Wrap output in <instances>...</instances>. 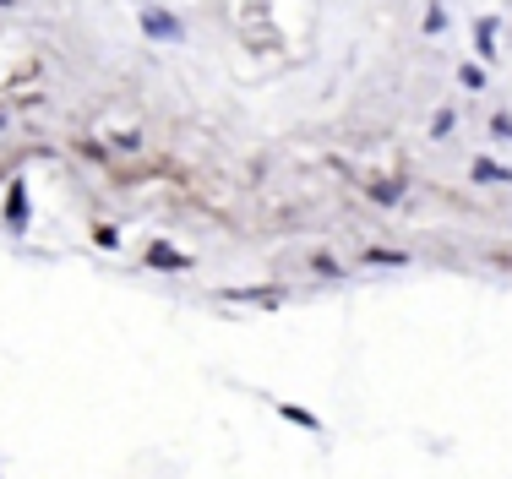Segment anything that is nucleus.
<instances>
[{"instance_id": "7ed1b4c3", "label": "nucleus", "mask_w": 512, "mask_h": 479, "mask_svg": "<svg viewBox=\"0 0 512 479\" xmlns=\"http://www.w3.org/2000/svg\"><path fill=\"white\" fill-rule=\"evenodd\" d=\"M474 180L496 186V180H507V169H502V164H491V158H474Z\"/></svg>"}, {"instance_id": "423d86ee", "label": "nucleus", "mask_w": 512, "mask_h": 479, "mask_svg": "<svg viewBox=\"0 0 512 479\" xmlns=\"http://www.w3.org/2000/svg\"><path fill=\"white\" fill-rule=\"evenodd\" d=\"M0 6H11V0H0Z\"/></svg>"}, {"instance_id": "f03ea898", "label": "nucleus", "mask_w": 512, "mask_h": 479, "mask_svg": "<svg viewBox=\"0 0 512 479\" xmlns=\"http://www.w3.org/2000/svg\"><path fill=\"white\" fill-rule=\"evenodd\" d=\"M6 224L22 229L28 224V196H22V186H11V202H6Z\"/></svg>"}, {"instance_id": "f257e3e1", "label": "nucleus", "mask_w": 512, "mask_h": 479, "mask_svg": "<svg viewBox=\"0 0 512 479\" xmlns=\"http://www.w3.org/2000/svg\"><path fill=\"white\" fill-rule=\"evenodd\" d=\"M142 28H148L153 39H180V22L164 17V11H148V17H142Z\"/></svg>"}, {"instance_id": "39448f33", "label": "nucleus", "mask_w": 512, "mask_h": 479, "mask_svg": "<svg viewBox=\"0 0 512 479\" xmlns=\"http://www.w3.org/2000/svg\"><path fill=\"white\" fill-rule=\"evenodd\" d=\"M458 82H463V88H485V71H480V66H463Z\"/></svg>"}, {"instance_id": "20e7f679", "label": "nucleus", "mask_w": 512, "mask_h": 479, "mask_svg": "<svg viewBox=\"0 0 512 479\" xmlns=\"http://www.w3.org/2000/svg\"><path fill=\"white\" fill-rule=\"evenodd\" d=\"M153 267H186V256L180 251H169V245H153V256H148Z\"/></svg>"}]
</instances>
